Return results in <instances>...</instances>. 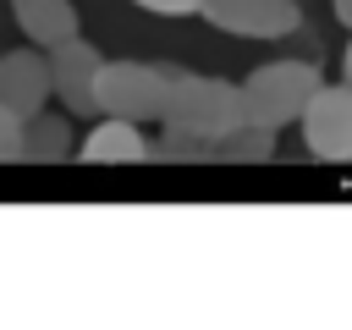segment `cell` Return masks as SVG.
Instances as JSON below:
<instances>
[{"mask_svg":"<svg viewBox=\"0 0 352 330\" xmlns=\"http://www.w3.org/2000/svg\"><path fill=\"white\" fill-rule=\"evenodd\" d=\"M160 121H165V132H182V138H198V143H220L226 132H236V126L248 121L242 82L198 77V72L165 66V104H160Z\"/></svg>","mask_w":352,"mask_h":330,"instance_id":"cell-1","label":"cell"},{"mask_svg":"<svg viewBox=\"0 0 352 330\" xmlns=\"http://www.w3.org/2000/svg\"><path fill=\"white\" fill-rule=\"evenodd\" d=\"M314 88H319V66H308V60H264V66H253L248 82H242L248 121L280 132L286 121L302 116V104L314 99Z\"/></svg>","mask_w":352,"mask_h":330,"instance_id":"cell-2","label":"cell"},{"mask_svg":"<svg viewBox=\"0 0 352 330\" xmlns=\"http://www.w3.org/2000/svg\"><path fill=\"white\" fill-rule=\"evenodd\" d=\"M94 104H99V116H121V121H160L165 66H154V60H99Z\"/></svg>","mask_w":352,"mask_h":330,"instance_id":"cell-3","label":"cell"},{"mask_svg":"<svg viewBox=\"0 0 352 330\" xmlns=\"http://www.w3.org/2000/svg\"><path fill=\"white\" fill-rule=\"evenodd\" d=\"M302 126V148L324 165L352 160V82H319L314 99L297 116Z\"/></svg>","mask_w":352,"mask_h":330,"instance_id":"cell-4","label":"cell"},{"mask_svg":"<svg viewBox=\"0 0 352 330\" xmlns=\"http://www.w3.org/2000/svg\"><path fill=\"white\" fill-rule=\"evenodd\" d=\"M198 16L231 38H286L302 22L297 0H204Z\"/></svg>","mask_w":352,"mask_h":330,"instance_id":"cell-5","label":"cell"},{"mask_svg":"<svg viewBox=\"0 0 352 330\" xmlns=\"http://www.w3.org/2000/svg\"><path fill=\"white\" fill-rule=\"evenodd\" d=\"M50 55V94L60 99V110L66 116H99V104H94V77H99V50L77 33V38H66V44H55V50H44Z\"/></svg>","mask_w":352,"mask_h":330,"instance_id":"cell-6","label":"cell"},{"mask_svg":"<svg viewBox=\"0 0 352 330\" xmlns=\"http://www.w3.org/2000/svg\"><path fill=\"white\" fill-rule=\"evenodd\" d=\"M44 99H50V55L33 50V44L0 55V104H11L28 121V116L44 110Z\"/></svg>","mask_w":352,"mask_h":330,"instance_id":"cell-7","label":"cell"},{"mask_svg":"<svg viewBox=\"0 0 352 330\" xmlns=\"http://www.w3.org/2000/svg\"><path fill=\"white\" fill-rule=\"evenodd\" d=\"M77 160H82V165H138V160H148L143 121L94 116V126L77 138Z\"/></svg>","mask_w":352,"mask_h":330,"instance_id":"cell-8","label":"cell"},{"mask_svg":"<svg viewBox=\"0 0 352 330\" xmlns=\"http://www.w3.org/2000/svg\"><path fill=\"white\" fill-rule=\"evenodd\" d=\"M11 16H16V28H22V38L33 50H55V44L82 33L72 0H11Z\"/></svg>","mask_w":352,"mask_h":330,"instance_id":"cell-9","label":"cell"},{"mask_svg":"<svg viewBox=\"0 0 352 330\" xmlns=\"http://www.w3.org/2000/svg\"><path fill=\"white\" fill-rule=\"evenodd\" d=\"M77 154V138H72V116L66 110H38L22 121V160L33 165H60Z\"/></svg>","mask_w":352,"mask_h":330,"instance_id":"cell-10","label":"cell"},{"mask_svg":"<svg viewBox=\"0 0 352 330\" xmlns=\"http://www.w3.org/2000/svg\"><path fill=\"white\" fill-rule=\"evenodd\" d=\"M270 154H275V126H258V121H242L236 132L209 143V160H231V165H258Z\"/></svg>","mask_w":352,"mask_h":330,"instance_id":"cell-11","label":"cell"},{"mask_svg":"<svg viewBox=\"0 0 352 330\" xmlns=\"http://www.w3.org/2000/svg\"><path fill=\"white\" fill-rule=\"evenodd\" d=\"M22 160V116L11 104H0V165Z\"/></svg>","mask_w":352,"mask_h":330,"instance_id":"cell-12","label":"cell"},{"mask_svg":"<svg viewBox=\"0 0 352 330\" xmlns=\"http://www.w3.org/2000/svg\"><path fill=\"white\" fill-rule=\"evenodd\" d=\"M138 11H154V16H198L204 0H132Z\"/></svg>","mask_w":352,"mask_h":330,"instance_id":"cell-13","label":"cell"},{"mask_svg":"<svg viewBox=\"0 0 352 330\" xmlns=\"http://www.w3.org/2000/svg\"><path fill=\"white\" fill-rule=\"evenodd\" d=\"M330 11H336V22H341V28H352V0H330Z\"/></svg>","mask_w":352,"mask_h":330,"instance_id":"cell-14","label":"cell"},{"mask_svg":"<svg viewBox=\"0 0 352 330\" xmlns=\"http://www.w3.org/2000/svg\"><path fill=\"white\" fill-rule=\"evenodd\" d=\"M341 82H352V44H346V55H341Z\"/></svg>","mask_w":352,"mask_h":330,"instance_id":"cell-15","label":"cell"}]
</instances>
